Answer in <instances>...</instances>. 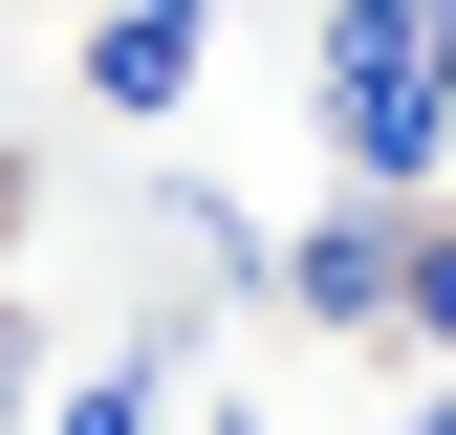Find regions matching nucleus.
<instances>
[{"label": "nucleus", "instance_id": "nucleus-1", "mask_svg": "<svg viewBox=\"0 0 456 435\" xmlns=\"http://www.w3.org/2000/svg\"><path fill=\"white\" fill-rule=\"evenodd\" d=\"M326 131L370 196H435V0H348L326 22Z\"/></svg>", "mask_w": 456, "mask_h": 435}, {"label": "nucleus", "instance_id": "nucleus-2", "mask_svg": "<svg viewBox=\"0 0 456 435\" xmlns=\"http://www.w3.org/2000/svg\"><path fill=\"white\" fill-rule=\"evenodd\" d=\"M87 87L109 109H196V0H109V22H87Z\"/></svg>", "mask_w": 456, "mask_h": 435}, {"label": "nucleus", "instance_id": "nucleus-3", "mask_svg": "<svg viewBox=\"0 0 456 435\" xmlns=\"http://www.w3.org/2000/svg\"><path fill=\"white\" fill-rule=\"evenodd\" d=\"M261 283H305L326 326H391V218H326V240H261Z\"/></svg>", "mask_w": 456, "mask_h": 435}, {"label": "nucleus", "instance_id": "nucleus-4", "mask_svg": "<svg viewBox=\"0 0 456 435\" xmlns=\"http://www.w3.org/2000/svg\"><path fill=\"white\" fill-rule=\"evenodd\" d=\"M66 435H152V349L109 370V392H66Z\"/></svg>", "mask_w": 456, "mask_h": 435}, {"label": "nucleus", "instance_id": "nucleus-5", "mask_svg": "<svg viewBox=\"0 0 456 435\" xmlns=\"http://www.w3.org/2000/svg\"><path fill=\"white\" fill-rule=\"evenodd\" d=\"M0 240H22V152H0Z\"/></svg>", "mask_w": 456, "mask_h": 435}, {"label": "nucleus", "instance_id": "nucleus-6", "mask_svg": "<svg viewBox=\"0 0 456 435\" xmlns=\"http://www.w3.org/2000/svg\"><path fill=\"white\" fill-rule=\"evenodd\" d=\"M413 435H456V414H413Z\"/></svg>", "mask_w": 456, "mask_h": 435}]
</instances>
